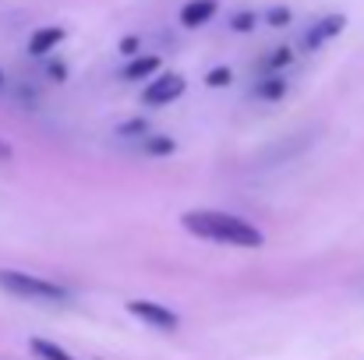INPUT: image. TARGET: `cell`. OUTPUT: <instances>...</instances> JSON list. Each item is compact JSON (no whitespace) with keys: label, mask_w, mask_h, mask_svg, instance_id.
Returning <instances> with one entry per match:
<instances>
[{"label":"cell","mask_w":364,"mask_h":360,"mask_svg":"<svg viewBox=\"0 0 364 360\" xmlns=\"http://www.w3.org/2000/svg\"><path fill=\"white\" fill-rule=\"evenodd\" d=\"M184 230L195 234L202 240H213V244H227V247H244V251H255L262 247L265 237L255 223H247L234 212H220V209H191L181 216Z\"/></svg>","instance_id":"6da1fadb"},{"label":"cell","mask_w":364,"mask_h":360,"mask_svg":"<svg viewBox=\"0 0 364 360\" xmlns=\"http://www.w3.org/2000/svg\"><path fill=\"white\" fill-rule=\"evenodd\" d=\"M0 290L21 297V300H36V304H71V290H64L60 283L28 276V272H14V268H0Z\"/></svg>","instance_id":"7a4b0ae2"},{"label":"cell","mask_w":364,"mask_h":360,"mask_svg":"<svg viewBox=\"0 0 364 360\" xmlns=\"http://www.w3.org/2000/svg\"><path fill=\"white\" fill-rule=\"evenodd\" d=\"M184 96V78L181 75H173V71H156L152 78H149V85H145V92H141V103L145 107H166V103H173V99H181Z\"/></svg>","instance_id":"3957f363"},{"label":"cell","mask_w":364,"mask_h":360,"mask_svg":"<svg viewBox=\"0 0 364 360\" xmlns=\"http://www.w3.org/2000/svg\"><path fill=\"white\" fill-rule=\"evenodd\" d=\"M127 311H131L138 322H145V325H152V329H163V332H173V329L181 325V318H177L170 307L152 304V300H131Z\"/></svg>","instance_id":"277c9868"},{"label":"cell","mask_w":364,"mask_h":360,"mask_svg":"<svg viewBox=\"0 0 364 360\" xmlns=\"http://www.w3.org/2000/svg\"><path fill=\"white\" fill-rule=\"evenodd\" d=\"M343 25H347L343 14H326V18H318V21L304 32V50H318V46H326L329 39H336V36L343 32Z\"/></svg>","instance_id":"5b68a950"},{"label":"cell","mask_w":364,"mask_h":360,"mask_svg":"<svg viewBox=\"0 0 364 360\" xmlns=\"http://www.w3.org/2000/svg\"><path fill=\"white\" fill-rule=\"evenodd\" d=\"M64 36H68V32H64L60 25H43V28H36V32L28 36V53L43 60V57H50V53L64 43Z\"/></svg>","instance_id":"8992f818"},{"label":"cell","mask_w":364,"mask_h":360,"mask_svg":"<svg viewBox=\"0 0 364 360\" xmlns=\"http://www.w3.org/2000/svg\"><path fill=\"white\" fill-rule=\"evenodd\" d=\"M216 11H220V0H188L181 7V25L184 28H202L216 18Z\"/></svg>","instance_id":"52a82bcc"},{"label":"cell","mask_w":364,"mask_h":360,"mask_svg":"<svg viewBox=\"0 0 364 360\" xmlns=\"http://www.w3.org/2000/svg\"><path fill=\"white\" fill-rule=\"evenodd\" d=\"M159 67H163V60H159V57H134V60L121 71V78L124 82H145V78H152Z\"/></svg>","instance_id":"ba28073f"},{"label":"cell","mask_w":364,"mask_h":360,"mask_svg":"<svg viewBox=\"0 0 364 360\" xmlns=\"http://www.w3.org/2000/svg\"><path fill=\"white\" fill-rule=\"evenodd\" d=\"M294 64V50L290 46H279V50H272V53H265L262 60H258V71L262 75H279L283 67H290Z\"/></svg>","instance_id":"9c48e42d"},{"label":"cell","mask_w":364,"mask_h":360,"mask_svg":"<svg viewBox=\"0 0 364 360\" xmlns=\"http://www.w3.org/2000/svg\"><path fill=\"white\" fill-rule=\"evenodd\" d=\"M283 92H287V82H283L279 75H262V82L255 85V96H258V99H265V103L283 99Z\"/></svg>","instance_id":"30bf717a"},{"label":"cell","mask_w":364,"mask_h":360,"mask_svg":"<svg viewBox=\"0 0 364 360\" xmlns=\"http://www.w3.org/2000/svg\"><path fill=\"white\" fill-rule=\"evenodd\" d=\"M138 141H141V152H145V156H170V152L177 148L173 138H166V134H149V131H145Z\"/></svg>","instance_id":"8fae6325"},{"label":"cell","mask_w":364,"mask_h":360,"mask_svg":"<svg viewBox=\"0 0 364 360\" xmlns=\"http://www.w3.org/2000/svg\"><path fill=\"white\" fill-rule=\"evenodd\" d=\"M32 354L43 360H75L68 350H60L57 343H50V339H32Z\"/></svg>","instance_id":"7c38bea8"},{"label":"cell","mask_w":364,"mask_h":360,"mask_svg":"<svg viewBox=\"0 0 364 360\" xmlns=\"http://www.w3.org/2000/svg\"><path fill=\"white\" fill-rule=\"evenodd\" d=\"M205 85H209V89H227V85H230V71H227V67L209 71V75H205Z\"/></svg>","instance_id":"4fadbf2b"},{"label":"cell","mask_w":364,"mask_h":360,"mask_svg":"<svg viewBox=\"0 0 364 360\" xmlns=\"http://www.w3.org/2000/svg\"><path fill=\"white\" fill-rule=\"evenodd\" d=\"M117 134H121V138H141V134H145V120H127V124L117 127Z\"/></svg>","instance_id":"5bb4252c"},{"label":"cell","mask_w":364,"mask_h":360,"mask_svg":"<svg viewBox=\"0 0 364 360\" xmlns=\"http://www.w3.org/2000/svg\"><path fill=\"white\" fill-rule=\"evenodd\" d=\"M230 28H234V32H251V28H255V14H251V11L234 14V18H230Z\"/></svg>","instance_id":"9a60e30c"},{"label":"cell","mask_w":364,"mask_h":360,"mask_svg":"<svg viewBox=\"0 0 364 360\" xmlns=\"http://www.w3.org/2000/svg\"><path fill=\"white\" fill-rule=\"evenodd\" d=\"M287 21H290V11H287V7H272V11H269V25L283 28Z\"/></svg>","instance_id":"2e32d148"},{"label":"cell","mask_w":364,"mask_h":360,"mask_svg":"<svg viewBox=\"0 0 364 360\" xmlns=\"http://www.w3.org/2000/svg\"><path fill=\"white\" fill-rule=\"evenodd\" d=\"M0 159H11V148H7L4 141H0Z\"/></svg>","instance_id":"e0dca14e"},{"label":"cell","mask_w":364,"mask_h":360,"mask_svg":"<svg viewBox=\"0 0 364 360\" xmlns=\"http://www.w3.org/2000/svg\"><path fill=\"white\" fill-rule=\"evenodd\" d=\"M0 89H4V71H0Z\"/></svg>","instance_id":"ac0fdd59"}]
</instances>
